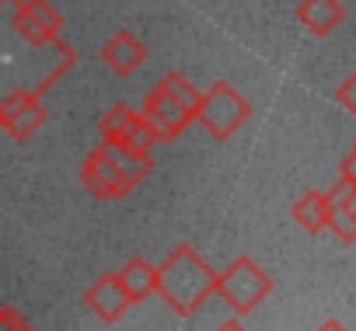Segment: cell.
Instances as JSON below:
<instances>
[{
  "label": "cell",
  "mask_w": 356,
  "mask_h": 331,
  "mask_svg": "<svg viewBox=\"0 0 356 331\" xmlns=\"http://www.w3.org/2000/svg\"><path fill=\"white\" fill-rule=\"evenodd\" d=\"M161 282H157V296L178 314V317H193L207 296L217 293V272L203 262V255L193 244H178L168 251V258L157 265Z\"/></svg>",
  "instance_id": "cell-1"
},
{
  "label": "cell",
  "mask_w": 356,
  "mask_h": 331,
  "mask_svg": "<svg viewBox=\"0 0 356 331\" xmlns=\"http://www.w3.org/2000/svg\"><path fill=\"white\" fill-rule=\"evenodd\" d=\"M273 293V279L266 275V269L259 262H252L248 255L234 258L224 275L217 279V296L234 310V314H252L266 296Z\"/></svg>",
  "instance_id": "cell-2"
},
{
  "label": "cell",
  "mask_w": 356,
  "mask_h": 331,
  "mask_svg": "<svg viewBox=\"0 0 356 331\" xmlns=\"http://www.w3.org/2000/svg\"><path fill=\"white\" fill-rule=\"evenodd\" d=\"M252 115V105L227 84V80H217L210 91H203V105H200V122L203 129L213 136V139H231Z\"/></svg>",
  "instance_id": "cell-3"
},
{
  "label": "cell",
  "mask_w": 356,
  "mask_h": 331,
  "mask_svg": "<svg viewBox=\"0 0 356 331\" xmlns=\"http://www.w3.org/2000/svg\"><path fill=\"white\" fill-rule=\"evenodd\" d=\"M49 87H53V84L42 77V84H35V87H18V91H11L4 101H0V129H4L11 139L25 143V139L46 122L42 94H46Z\"/></svg>",
  "instance_id": "cell-4"
},
{
  "label": "cell",
  "mask_w": 356,
  "mask_h": 331,
  "mask_svg": "<svg viewBox=\"0 0 356 331\" xmlns=\"http://www.w3.org/2000/svg\"><path fill=\"white\" fill-rule=\"evenodd\" d=\"M77 178H81L84 192H88V196H95V199H126V196L136 189V185L126 178V171L112 160V153H108L102 143H98L84 160H81Z\"/></svg>",
  "instance_id": "cell-5"
},
{
  "label": "cell",
  "mask_w": 356,
  "mask_h": 331,
  "mask_svg": "<svg viewBox=\"0 0 356 331\" xmlns=\"http://www.w3.org/2000/svg\"><path fill=\"white\" fill-rule=\"evenodd\" d=\"M98 133H102V139L129 143V146H140V150H150L154 143H161V133L150 126V119L143 112H133L129 105H112L98 119Z\"/></svg>",
  "instance_id": "cell-6"
},
{
  "label": "cell",
  "mask_w": 356,
  "mask_h": 331,
  "mask_svg": "<svg viewBox=\"0 0 356 331\" xmlns=\"http://www.w3.org/2000/svg\"><path fill=\"white\" fill-rule=\"evenodd\" d=\"M143 115L150 119V126L161 133V139H175V136H182L186 133V126L196 119L186 105H182V98H178L164 80H157L154 87H150V94L143 98Z\"/></svg>",
  "instance_id": "cell-7"
},
{
  "label": "cell",
  "mask_w": 356,
  "mask_h": 331,
  "mask_svg": "<svg viewBox=\"0 0 356 331\" xmlns=\"http://www.w3.org/2000/svg\"><path fill=\"white\" fill-rule=\"evenodd\" d=\"M60 28H63V18L49 0H22V4L15 8V32L29 46L60 42Z\"/></svg>",
  "instance_id": "cell-8"
},
{
  "label": "cell",
  "mask_w": 356,
  "mask_h": 331,
  "mask_svg": "<svg viewBox=\"0 0 356 331\" xmlns=\"http://www.w3.org/2000/svg\"><path fill=\"white\" fill-rule=\"evenodd\" d=\"M84 307H88L98 321L115 324V321L133 307V296H129L122 275H119V272H108V275H98V279L84 289Z\"/></svg>",
  "instance_id": "cell-9"
},
{
  "label": "cell",
  "mask_w": 356,
  "mask_h": 331,
  "mask_svg": "<svg viewBox=\"0 0 356 331\" xmlns=\"http://www.w3.org/2000/svg\"><path fill=\"white\" fill-rule=\"evenodd\" d=\"M102 60H105V67H108L115 77H129V74H136V70L143 67L147 46H143L129 28H119V32L102 46Z\"/></svg>",
  "instance_id": "cell-10"
},
{
  "label": "cell",
  "mask_w": 356,
  "mask_h": 331,
  "mask_svg": "<svg viewBox=\"0 0 356 331\" xmlns=\"http://www.w3.org/2000/svg\"><path fill=\"white\" fill-rule=\"evenodd\" d=\"M297 22H300L304 32L325 39L346 22V8H342V0H300L297 4Z\"/></svg>",
  "instance_id": "cell-11"
},
{
  "label": "cell",
  "mask_w": 356,
  "mask_h": 331,
  "mask_svg": "<svg viewBox=\"0 0 356 331\" xmlns=\"http://www.w3.org/2000/svg\"><path fill=\"white\" fill-rule=\"evenodd\" d=\"M293 220H297V227L304 230V234H321V230H328V213H332V199H328V192H314V189H307L297 203H293Z\"/></svg>",
  "instance_id": "cell-12"
},
{
  "label": "cell",
  "mask_w": 356,
  "mask_h": 331,
  "mask_svg": "<svg viewBox=\"0 0 356 331\" xmlns=\"http://www.w3.org/2000/svg\"><path fill=\"white\" fill-rule=\"evenodd\" d=\"M119 275H122V282H126V289H129L133 303H140V300L154 296V293H157V282H161L157 265H150L147 258H129V262L119 269Z\"/></svg>",
  "instance_id": "cell-13"
},
{
  "label": "cell",
  "mask_w": 356,
  "mask_h": 331,
  "mask_svg": "<svg viewBox=\"0 0 356 331\" xmlns=\"http://www.w3.org/2000/svg\"><path fill=\"white\" fill-rule=\"evenodd\" d=\"M335 101H339V105H342V108H346V112L356 119V70H353V74H349V77H346V80L335 87Z\"/></svg>",
  "instance_id": "cell-14"
},
{
  "label": "cell",
  "mask_w": 356,
  "mask_h": 331,
  "mask_svg": "<svg viewBox=\"0 0 356 331\" xmlns=\"http://www.w3.org/2000/svg\"><path fill=\"white\" fill-rule=\"evenodd\" d=\"M339 178L342 182H349L353 189H356V143H353V150L342 157V168H339Z\"/></svg>",
  "instance_id": "cell-15"
},
{
  "label": "cell",
  "mask_w": 356,
  "mask_h": 331,
  "mask_svg": "<svg viewBox=\"0 0 356 331\" xmlns=\"http://www.w3.org/2000/svg\"><path fill=\"white\" fill-rule=\"evenodd\" d=\"M314 331H349V328H346L342 321H335V317H328V321H325V324H318Z\"/></svg>",
  "instance_id": "cell-16"
},
{
  "label": "cell",
  "mask_w": 356,
  "mask_h": 331,
  "mask_svg": "<svg viewBox=\"0 0 356 331\" xmlns=\"http://www.w3.org/2000/svg\"><path fill=\"white\" fill-rule=\"evenodd\" d=\"M342 203H346V206H349V213L356 217V189H353V185L346 189V196H342Z\"/></svg>",
  "instance_id": "cell-17"
},
{
  "label": "cell",
  "mask_w": 356,
  "mask_h": 331,
  "mask_svg": "<svg viewBox=\"0 0 356 331\" xmlns=\"http://www.w3.org/2000/svg\"><path fill=\"white\" fill-rule=\"evenodd\" d=\"M213 331H248V328H245L241 321H224V324H217Z\"/></svg>",
  "instance_id": "cell-18"
}]
</instances>
